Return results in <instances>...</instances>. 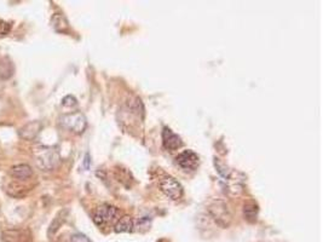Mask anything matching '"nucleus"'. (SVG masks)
Segmentation results:
<instances>
[{
    "label": "nucleus",
    "mask_w": 323,
    "mask_h": 242,
    "mask_svg": "<svg viewBox=\"0 0 323 242\" xmlns=\"http://www.w3.org/2000/svg\"><path fill=\"white\" fill-rule=\"evenodd\" d=\"M34 159L37 166L42 171H52L61 161L57 149L52 147H39L34 150Z\"/></svg>",
    "instance_id": "nucleus-1"
},
{
    "label": "nucleus",
    "mask_w": 323,
    "mask_h": 242,
    "mask_svg": "<svg viewBox=\"0 0 323 242\" xmlns=\"http://www.w3.org/2000/svg\"><path fill=\"white\" fill-rule=\"evenodd\" d=\"M163 144L165 149L173 152V150L179 149L183 146V142L182 138L176 135L170 127H165L163 131Z\"/></svg>",
    "instance_id": "nucleus-9"
},
{
    "label": "nucleus",
    "mask_w": 323,
    "mask_h": 242,
    "mask_svg": "<svg viewBox=\"0 0 323 242\" xmlns=\"http://www.w3.org/2000/svg\"><path fill=\"white\" fill-rule=\"evenodd\" d=\"M77 104H78L77 98H75L74 96H72V94H68V96H65L63 100H62V106L63 107L72 108V107H77Z\"/></svg>",
    "instance_id": "nucleus-19"
},
{
    "label": "nucleus",
    "mask_w": 323,
    "mask_h": 242,
    "mask_svg": "<svg viewBox=\"0 0 323 242\" xmlns=\"http://www.w3.org/2000/svg\"><path fill=\"white\" fill-rule=\"evenodd\" d=\"M59 124H61V126H63L64 129L72 131V132L77 133V135L84 133L87 127V120L81 112L64 114V115L59 117Z\"/></svg>",
    "instance_id": "nucleus-2"
},
{
    "label": "nucleus",
    "mask_w": 323,
    "mask_h": 242,
    "mask_svg": "<svg viewBox=\"0 0 323 242\" xmlns=\"http://www.w3.org/2000/svg\"><path fill=\"white\" fill-rule=\"evenodd\" d=\"M115 233H132L134 231V221L130 217L119 218L114 227Z\"/></svg>",
    "instance_id": "nucleus-14"
},
{
    "label": "nucleus",
    "mask_w": 323,
    "mask_h": 242,
    "mask_svg": "<svg viewBox=\"0 0 323 242\" xmlns=\"http://www.w3.org/2000/svg\"><path fill=\"white\" fill-rule=\"evenodd\" d=\"M71 242H91V240L86 236V235L78 233V234L72 235Z\"/></svg>",
    "instance_id": "nucleus-21"
},
{
    "label": "nucleus",
    "mask_w": 323,
    "mask_h": 242,
    "mask_svg": "<svg viewBox=\"0 0 323 242\" xmlns=\"http://www.w3.org/2000/svg\"><path fill=\"white\" fill-rule=\"evenodd\" d=\"M2 242H33V235L28 229L12 228L2 233Z\"/></svg>",
    "instance_id": "nucleus-6"
},
{
    "label": "nucleus",
    "mask_w": 323,
    "mask_h": 242,
    "mask_svg": "<svg viewBox=\"0 0 323 242\" xmlns=\"http://www.w3.org/2000/svg\"><path fill=\"white\" fill-rule=\"evenodd\" d=\"M176 163L184 171H195L200 165V158L193 150H184L176 158Z\"/></svg>",
    "instance_id": "nucleus-7"
},
{
    "label": "nucleus",
    "mask_w": 323,
    "mask_h": 242,
    "mask_svg": "<svg viewBox=\"0 0 323 242\" xmlns=\"http://www.w3.org/2000/svg\"><path fill=\"white\" fill-rule=\"evenodd\" d=\"M120 215V211L115 206H111L109 204H103L98 206L94 212V222L96 225L103 228L105 225L113 223Z\"/></svg>",
    "instance_id": "nucleus-3"
},
{
    "label": "nucleus",
    "mask_w": 323,
    "mask_h": 242,
    "mask_svg": "<svg viewBox=\"0 0 323 242\" xmlns=\"http://www.w3.org/2000/svg\"><path fill=\"white\" fill-rule=\"evenodd\" d=\"M11 28H12V26H11V23H9V22H6V21H4V19H2L0 18V35H6V34H9V32L11 31Z\"/></svg>",
    "instance_id": "nucleus-20"
},
{
    "label": "nucleus",
    "mask_w": 323,
    "mask_h": 242,
    "mask_svg": "<svg viewBox=\"0 0 323 242\" xmlns=\"http://www.w3.org/2000/svg\"><path fill=\"white\" fill-rule=\"evenodd\" d=\"M51 23L57 32H67L68 31V21L64 16L56 14L51 19Z\"/></svg>",
    "instance_id": "nucleus-17"
},
{
    "label": "nucleus",
    "mask_w": 323,
    "mask_h": 242,
    "mask_svg": "<svg viewBox=\"0 0 323 242\" xmlns=\"http://www.w3.org/2000/svg\"><path fill=\"white\" fill-rule=\"evenodd\" d=\"M151 224L150 217H142L138 219L137 222H134V230L136 231H146L149 229Z\"/></svg>",
    "instance_id": "nucleus-18"
},
{
    "label": "nucleus",
    "mask_w": 323,
    "mask_h": 242,
    "mask_svg": "<svg viewBox=\"0 0 323 242\" xmlns=\"http://www.w3.org/2000/svg\"><path fill=\"white\" fill-rule=\"evenodd\" d=\"M5 190L10 196H12V198H22V196L27 194L28 189L26 188L25 185L19 184V183L11 182L8 186H6Z\"/></svg>",
    "instance_id": "nucleus-16"
},
{
    "label": "nucleus",
    "mask_w": 323,
    "mask_h": 242,
    "mask_svg": "<svg viewBox=\"0 0 323 242\" xmlns=\"http://www.w3.org/2000/svg\"><path fill=\"white\" fill-rule=\"evenodd\" d=\"M160 189L171 200H179L184 194L183 186L179 182L172 177H165L160 182Z\"/></svg>",
    "instance_id": "nucleus-5"
},
{
    "label": "nucleus",
    "mask_w": 323,
    "mask_h": 242,
    "mask_svg": "<svg viewBox=\"0 0 323 242\" xmlns=\"http://www.w3.org/2000/svg\"><path fill=\"white\" fill-rule=\"evenodd\" d=\"M211 215L216 221V223L222 228L229 227L232 222V213H230L228 206L223 201H216L209 208Z\"/></svg>",
    "instance_id": "nucleus-4"
},
{
    "label": "nucleus",
    "mask_w": 323,
    "mask_h": 242,
    "mask_svg": "<svg viewBox=\"0 0 323 242\" xmlns=\"http://www.w3.org/2000/svg\"><path fill=\"white\" fill-rule=\"evenodd\" d=\"M67 217H68V210H62V211H59L57 214H56V217L54 218V221H52L50 227H49V230H48L49 237L52 238L55 236V234L59 230V228H61L62 225L64 224Z\"/></svg>",
    "instance_id": "nucleus-12"
},
{
    "label": "nucleus",
    "mask_w": 323,
    "mask_h": 242,
    "mask_svg": "<svg viewBox=\"0 0 323 242\" xmlns=\"http://www.w3.org/2000/svg\"><path fill=\"white\" fill-rule=\"evenodd\" d=\"M245 175L241 172H229V175L224 178L226 185H228V190L233 194H241L243 190V186H245Z\"/></svg>",
    "instance_id": "nucleus-8"
},
{
    "label": "nucleus",
    "mask_w": 323,
    "mask_h": 242,
    "mask_svg": "<svg viewBox=\"0 0 323 242\" xmlns=\"http://www.w3.org/2000/svg\"><path fill=\"white\" fill-rule=\"evenodd\" d=\"M88 163H90V155L86 154V155H85V168L90 167V165H88Z\"/></svg>",
    "instance_id": "nucleus-22"
},
{
    "label": "nucleus",
    "mask_w": 323,
    "mask_h": 242,
    "mask_svg": "<svg viewBox=\"0 0 323 242\" xmlns=\"http://www.w3.org/2000/svg\"><path fill=\"white\" fill-rule=\"evenodd\" d=\"M42 125L40 121H31V123L26 124L25 126H22L21 129L18 130V136L25 140H33L34 138H37V136L40 133Z\"/></svg>",
    "instance_id": "nucleus-10"
},
{
    "label": "nucleus",
    "mask_w": 323,
    "mask_h": 242,
    "mask_svg": "<svg viewBox=\"0 0 323 242\" xmlns=\"http://www.w3.org/2000/svg\"><path fill=\"white\" fill-rule=\"evenodd\" d=\"M15 73V65L9 57L0 60V79L9 80Z\"/></svg>",
    "instance_id": "nucleus-13"
},
{
    "label": "nucleus",
    "mask_w": 323,
    "mask_h": 242,
    "mask_svg": "<svg viewBox=\"0 0 323 242\" xmlns=\"http://www.w3.org/2000/svg\"><path fill=\"white\" fill-rule=\"evenodd\" d=\"M10 175L17 181H27L33 176V170L27 163H19L10 168Z\"/></svg>",
    "instance_id": "nucleus-11"
},
{
    "label": "nucleus",
    "mask_w": 323,
    "mask_h": 242,
    "mask_svg": "<svg viewBox=\"0 0 323 242\" xmlns=\"http://www.w3.org/2000/svg\"><path fill=\"white\" fill-rule=\"evenodd\" d=\"M258 205L255 204V202H247L243 206V215H245V219L247 222H249V223H255L257 218H258Z\"/></svg>",
    "instance_id": "nucleus-15"
}]
</instances>
